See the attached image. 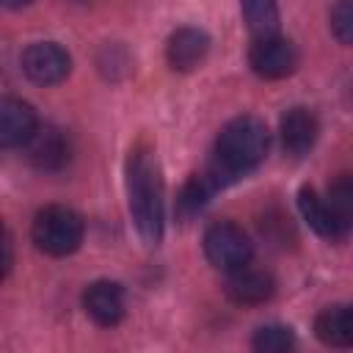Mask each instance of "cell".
Masks as SVG:
<instances>
[{"label":"cell","instance_id":"1","mask_svg":"<svg viewBox=\"0 0 353 353\" xmlns=\"http://www.w3.org/2000/svg\"><path fill=\"white\" fill-rule=\"evenodd\" d=\"M268 146H270V132L265 121L256 116H237L221 127L215 141V154L207 168L226 188L240 176H245L248 171H254L265 160Z\"/></svg>","mask_w":353,"mask_h":353},{"label":"cell","instance_id":"2","mask_svg":"<svg viewBox=\"0 0 353 353\" xmlns=\"http://www.w3.org/2000/svg\"><path fill=\"white\" fill-rule=\"evenodd\" d=\"M124 174L132 223L146 245H157L163 237V179L154 152L149 146H135Z\"/></svg>","mask_w":353,"mask_h":353},{"label":"cell","instance_id":"3","mask_svg":"<svg viewBox=\"0 0 353 353\" xmlns=\"http://www.w3.org/2000/svg\"><path fill=\"white\" fill-rule=\"evenodd\" d=\"M85 234V223L83 218L63 204H50L44 210L36 212L33 226H30V237L36 243L39 251L50 254V256H69L80 248Z\"/></svg>","mask_w":353,"mask_h":353},{"label":"cell","instance_id":"4","mask_svg":"<svg viewBox=\"0 0 353 353\" xmlns=\"http://www.w3.org/2000/svg\"><path fill=\"white\" fill-rule=\"evenodd\" d=\"M204 254L210 259V265H215L218 270H237L245 268L251 262L254 245L248 240V234L232 223V221H215L207 226L204 232Z\"/></svg>","mask_w":353,"mask_h":353},{"label":"cell","instance_id":"5","mask_svg":"<svg viewBox=\"0 0 353 353\" xmlns=\"http://www.w3.org/2000/svg\"><path fill=\"white\" fill-rule=\"evenodd\" d=\"M248 63L251 69L265 77V80H281L295 72L298 66V50L290 39L270 33V36H256L251 50H248Z\"/></svg>","mask_w":353,"mask_h":353},{"label":"cell","instance_id":"6","mask_svg":"<svg viewBox=\"0 0 353 353\" xmlns=\"http://www.w3.org/2000/svg\"><path fill=\"white\" fill-rule=\"evenodd\" d=\"M72 69L69 52L55 41H36L22 52V72L28 80L39 85L61 83Z\"/></svg>","mask_w":353,"mask_h":353},{"label":"cell","instance_id":"7","mask_svg":"<svg viewBox=\"0 0 353 353\" xmlns=\"http://www.w3.org/2000/svg\"><path fill=\"white\" fill-rule=\"evenodd\" d=\"M39 130V119L36 110L17 97H6L0 102V143L6 149L14 146H28L30 138Z\"/></svg>","mask_w":353,"mask_h":353},{"label":"cell","instance_id":"8","mask_svg":"<svg viewBox=\"0 0 353 353\" xmlns=\"http://www.w3.org/2000/svg\"><path fill=\"white\" fill-rule=\"evenodd\" d=\"M83 309L102 328L119 325L124 317V290L116 281H94L83 292Z\"/></svg>","mask_w":353,"mask_h":353},{"label":"cell","instance_id":"9","mask_svg":"<svg viewBox=\"0 0 353 353\" xmlns=\"http://www.w3.org/2000/svg\"><path fill=\"white\" fill-rule=\"evenodd\" d=\"M207 52H210V36L190 25L176 28L165 44V58L176 72H193L207 58Z\"/></svg>","mask_w":353,"mask_h":353},{"label":"cell","instance_id":"10","mask_svg":"<svg viewBox=\"0 0 353 353\" xmlns=\"http://www.w3.org/2000/svg\"><path fill=\"white\" fill-rule=\"evenodd\" d=\"M276 284H273V276L265 273V270H254V268H237L226 276V284H223V292L240 303V306H256V303H265L270 295H273Z\"/></svg>","mask_w":353,"mask_h":353},{"label":"cell","instance_id":"11","mask_svg":"<svg viewBox=\"0 0 353 353\" xmlns=\"http://www.w3.org/2000/svg\"><path fill=\"white\" fill-rule=\"evenodd\" d=\"M279 132H281V146L292 157H301L314 146L320 124L309 108H290L279 121Z\"/></svg>","mask_w":353,"mask_h":353},{"label":"cell","instance_id":"12","mask_svg":"<svg viewBox=\"0 0 353 353\" xmlns=\"http://www.w3.org/2000/svg\"><path fill=\"white\" fill-rule=\"evenodd\" d=\"M28 157L39 171H61L69 163V141L58 127H39L28 143Z\"/></svg>","mask_w":353,"mask_h":353},{"label":"cell","instance_id":"13","mask_svg":"<svg viewBox=\"0 0 353 353\" xmlns=\"http://www.w3.org/2000/svg\"><path fill=\"white\" fill-rule=\"evenodd\" d=\"M218 190H223V185L215 179V174H212L210 168L201 171V174H193V176L182 185V190H179V196H176V215H179L182 221H190L193 215H199V212L210 204V199H212Z\"/></svg>","mask_w":353,"mask_h":353},{"label":"cell","instance_id":"14","mask_svg":"<svg viewBox=\"0 0 353 353\" xmlns=\"http://www.w3.org/2000/svg\"><path fill=\"white\" fill-rule=\"evenodd\" d=\"M314 334L328 347H353V303L320 312L314 320Z\"/></svg>","mask_w":353,"mask_h":353},{"label":"cell","instance_id":"15","mask_svg":"<svg viewBox=\"0 0 353 353\" xmlns=\"http://www.w3.org/2000/svg\"><path fill=\"white\" fill-rule=\"evenodd\" d=\"M298 210H301L303 221H306L320 237H325V240H342V237H345V232L339 229V223H336L334 212L328 210L325 199H320V196H317L312 188H306V185L298 190Z\"/></svg>","mask_w":353,"mask_h":353},{"label":"cell","instance_id":"16","mask_svg":"<svg viewBox=\"0 0 353 353\" xmlns=\"http://www.w3.org/2000/svg\"><path fill=\"white\" fill-rule=\"evenodd\" d=\"M325 204L334 212L339 229L347 234L353 232V174H339L325 193Z\"/></svg>","mask_w":353,"mask_h":353},{"label":"cell","instance_id":"17","mask_svg":"<svg viewBox=\"0 0 353 353\" xmlns=\"http://www.w3.org/2000/svg\"><path fill=\"white\" fill-rule=\"evenodd\" d=\"M243 17L254 36H270L279 28V8L276 0H240Z\"/></svg>","mask_w":353,"mask_h":353},{"label":"cell","instance_id":"18","mask_svg":"<svg viewBox=\"0 0 353 353\" xmlns=\"http://www.w3.org/2000/svg\"><path fill=\"white\" fill-rule=\"evenodd\" d=\"M251 345L259 353H281V350H290L295 345V334L290 325H262L254 334Z\"/></svg>","mask_w":353,"mask_h":353},{"label":"cell","instance_id":"19","mask_svg":"<svg viewBox=\"0 0 353 353\" xmlns=\"http://www.w3.org/2000/svg\"><path fill=\"white\" fill-rule=\"evenodd\" d=\"M331 33L336 41L353 47V0H336L331 8Z\"/></svg>","mask_w":353,"mask_h":353},{"label":"cell","instance_id":"20","mask_svg":"<svg viewBox=\"0 0 353 353\" xmlns=\"http://www.w3.org/2000/svg\"><path fill=\"white\" fill-rule=\"evenodd\" d=\"M11 265H14V259H11V234L6 232V240H3V273L6 276L11 273Z\"/></svg>","mask_w":353,"mask_h":353},{"label":"cell","instance_id":"21","mask_svg":"<svg viewBox=\"0 0 353 353\" xmlns=\"http://www.w3.org/2000/svg\"><path fill=\"white\" fill-rule=\"evenodd\" d=\"M30 0H3V6L6 8H22V6H28Z\"/></svg>","mask_w":353,"mask_h":353}]
</instances>
